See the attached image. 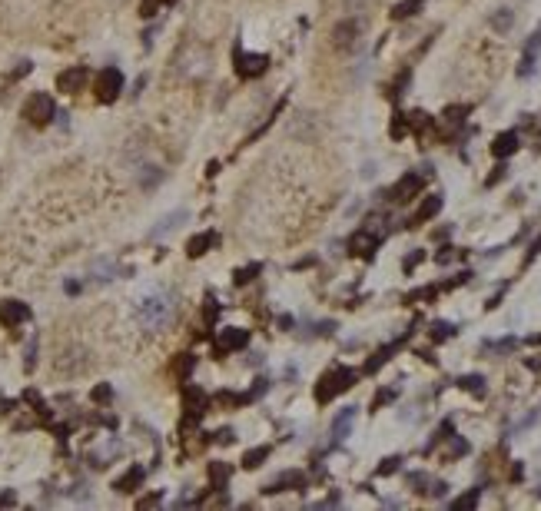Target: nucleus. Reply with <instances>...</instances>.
Wrapping results in <instances>:
<instances>
[{
  "label": "nucleus",
  "mask_w": 541,
  "mask_h": 511,
  "mask_svg": "<svg viewBox=\"0 0 541 511\" xmlns=\"http://www.w3.org/2000/svg\"><path fill=\"white\" fill-rule=\"evenodd\" d=\"M352 422H355V409L349 405V409H342L336 419H332V435H336V442H342L345 435L352 432Z\"/></svg>",
  "instance_id": "19"
},
{
  "label": "nucleus",
  "mask_w": 541,
  "mask_h": 511,
  "mask_svg": "<svg viewBox=\"0 0 541 511\" xmlns=\"http://www.w3.org/2000/svg\"><path fill=\"white\" fill-rule=\"evenodd\" d=\"M355 385V372L352 369H329L322 379H319V385H315V402L319 405H326V402H332L336 396H342L345 388H352Z\"/></svg>",
  "instance_id": "2"
},
{
  "label": "nucleus",
  "mask_w": 541,
  "mask_h": 511,
  "mask_svg": "<svg viewBox=\"0 0 541 511\" xmlns=\"http://www.w3.org/2000/svg\"><path fill=\"white\" fill-rule=\"evenodd\" d=\"M179 312V299L173 293H166V289H160V293H150L139 299L137 306V322L143 332H163V329H170L173 326V319H177Z\"/></svg>",
  "instance_id": "1"
},
{
  "label": "nucleus",
  "mask_w": 541,
  "mask_h": 511,
  "mask_svg": "<svg viewBox=\"0 0 541 511\" xmlns=\"http://www.w3.org/2000/svg\"><path fill=\"white\" fill-rule=\"evenodd\" d=\"M206 475H210V488H213V491L229 488V465H226V461H210Z\"/></svg>",
  "instance_id": "18"
},
{
  "label": "nucleus",
  "mask_w": 541,
  "mask_h": 511,
  "mask_svg": "<svg viewBox=\"0 0 541 511\" xmlns=\"http://www.w3.org/2000/svg\"><path fill=\"white\" fill-rule=\"evenodd\" d=\"M259 272H263V266H259V262H252V266H242L240 272H236V286H246V282H252L256 276H259Z\"/></svg>",
  "instance_id": "31"
},
{
  "label": "nucleus",
  "mask_w": 541,
  "mask_h": 511,
  "mask_svg": "<svg viewBox=\"0 0 541 511\" xmlns=\"http://www.w3.org/2000/svg\"><path fill=\"white\" fill-rule=\"evenodd\" d=\"M505 173H508V167H495V173H491V176L485 179V186H495V183H502Z\"/></svg>",
  "instance_id": "43"
},
{
  "label": "nucleus",
  "mask_w": 541,
  "mask_h": 511,
  "mask_svg": "<svg viewBox=\"0 0 541 511\" xmlns=\"http://www.w3.org/2000/svg\"><path fill=\"white\" fill-rule=\"evenodd\" d=\"M269 458V448L266 445H259V448H249V451H246V455H242V468H259V465H263V461Z\"/></svg>",
  "instance_id": "25"
},
{
  "label": "nucleus",
  "mask_w": 541,
  "mask_h": 511,
  "mask_svg": "<svg viewBox=\"0 0 541 511\" xmlns=\"http://www.w3.org/2000/svg\"><path fill=\"white\" fill-rule=\"evenodd\" d=\"M183 219H189V209H177V213H170V216H163L160 223H156V226H153L150 236H153V239H160V236H166V232L173 230V226H179Z\"/></svg>",
  "instance_id": "20"
},
{
  "label": "nucleus",
  "mask_w": 541,
  "mask_h": 511,
  "mask_svg": "<svg viewBox=\"0 0 541 511\" xmlns=\"http://www.w3.org/2000/svg\"><path fill=\"white\" fill-rule=\"evenodd\" d=\"M422 7H425V0H399V4L389 10V17L392 20H409V17H416Z\"/></svg>",
  "instance_id": "21"
},
{
  "label": "nucleus",
  "mask_w": 541,
  "mask_h": 511,
  "mask_svg": "<svg viewBox=\"0 0 541 511\" xmlns=\"http://www.w3.org/2000/svg\"><path fill=\"white\" fill-rule=\"evenodd\" d=\"M402 342H405V335L399 339V342H392V345H385V349H378L376 356L369 358V362H365V372H369V375H372V372H378L382 365H385V362H389V358H392V352H395V349H399Z\"/></svg>",
  "instance_id": "22"
},
{
  "label": "nucleus",
  "mask_w": 541,
  "mask_h": 511,
  "mask_svg": "<svg viewBox=\"0 0 541 511\" xmlns=\"http://www.w3.org/2000/svg\"><path fill=\"white\" fill-rule=\"evenodd\" d=\"M422 259H425V253H412V255H409V259H405V269L418 266V262H422Z\"/></svg>",
  "instance_id": "47"
},
{
  "label": "nucleus",
  "mask_w": 541,
  "mask_h": 511,
  "mask_svg": "<svg viewBox=\"0 0 541 511\" xmlns=\"http://www.w3.org/2000/svg\"><path fill=\"white\" fill-rule=\"evenodd\" d=\"M143 478H146V472H143L139 465H133V468H130L126 475H120V478H116L114 488L120 491V495H130V491H137V488L143 485Z\"/></svg>",
  "instance_id": "15"
},
{
  "label": "nucleus",
  "mask_w": 541,
  "mask_h": 511,
  "mask_svg": "<svg viewBox=\"0 0 541 511\" xmlns=\"http://www.w3.org/2000/svg\"><path fill=\"white\" fill-rule=\"evenodd\" d=\"M395 402V388H378L376 398H372V409H382V405H389Z\"/></svg>",
  "instance_id": "38"
},
{
  "label": "nucleus",
  "mask_w": 541,
  "mask_h": 511,
  "mask_svg": "<svg viewBox=\"0 0 541 511\" xmlns=\"http://www.w3.org/2000/svg\"><path fill=\"white\" fill-rule=\"evenodd\" d=\"M53 116H57V103H53V97H47V93H34V97H27V103H24V120L27 123H34V127H47Z\"/></svg>",
  "instance_id": "3"
},
{
  "label": "nucleus",
  "mask_w": 541,
  "mask_h": 511,
  "mask_svg": "<svg viewBox=\"0 0 541 511\" xmlns=\"http://www.w3.org/2000/svg\"><path fill=\"white\" fill-rule=\"evenodd\" d=\"M538 253H541V236L535 239V243H531V249H528V255H538Z\"/></svg>",
  "instance_id": "51"
},
{
  "label": "nucleus",
  "mask_w": 541,
  "mask_h": 511,
  "mask_svg": "<svg viewBox=\"0 0 541 511\" xmlns=\"http://www.w3.org/2000/svg\"><path fill=\"white\" fill-rule=\"evenodd\" d=\"M93 402H100V405H107V402H110V398H114V388H110V385H97V388H93Z\"/></svg>",
  "instance_id": "40"
},
{
  "label": "nucleus",
  "mask_w": 541,
  "mask_h": 511,
  "mask_svg": "<svg viewBox=\"0 0 541 511\" xmlns=\"http://www.w3.org/2000/svg\"><path fill=\"white\" fill-rule=\"evenodd\" d=\"M455 332H458V329H455L452 322H435V326H432V339H435V342H445V339H452Z\"/></svg>",
  "instance_id": "29"
},
{
  "label": "nucleus",
  "mask_w": 541,
  "mask_h": 511,
  "mask_svg": "<svg viewBox=\"0 0 541 511\" xmlns=\"http://www.w3.org/2000/svg\"><path fill=\"white\" fill-rule=\"evenodd\" d=\"M34 362H37V339L27 345V369H34Z\"/></svg>",
  "instance_id": "45"
},
{
  "label": "nucleus",
  "mask_w": 541,
  "mask_h": 511,
  "mask_svg": "<svg viewBox=\"0 0 541 511\" xmlns=\"http://www.w3.org/2000/svg\"><path fill=\"white\" fill-rule=\"evenodd\" d=\"M93 93H97L100 103H114L123 93V74L116 66H103L97 74V80H93Z\"/></svg>",
  "instance_id": "4"
},
{
  "label": "nucleus",
  "mask_w": 541,
  "mask_h": 511,
  "mask_svg": "<svg viewBox=\"0 0 541 511\" xmlns=\"http://www.w3.org/2000/svg\"><path fill=\"white\" fill-rule=\"evenodd\" d=\"M120 276V266H116L114 259H97L93 266H90V279L93 282H110Z\"/></svg>",
  "instance_id": "16"
},
{
  "label": "nucleus",
  "mask_w": 541,
  "mask_h": 511,
  "mask_svg": "<svg viewBox=\"0 0 541 511\" xmlns=\"http://www.w3.org/2000/svg\"><path fill=\"white\" fill-rule=\"evenodd\" d=\"M479 498H481V488H472L468 495H462V498L452 501V508H475V505H479Z\"/></svg>",
  "instance_id": "32"
},
{
  "label": "nucleus",
  "mask_w": 541,
  "mask_h": 511,
  "mask_svg": "<svg viewBox=\"0 0 541 511\" xmlns=\"http://www.w3.org/2000/svg\"><path fill=\"white\" fill-rule=\"evenodd\" d=\"M11 505H17V495L13 491H0V508H11Z\"/></svg>",
  "instance_id": "46"
},
{
  "label": "nucleus",
  "mask_w": 541,
  "mask_h": 511,
  "mask_svg": "<svg viewBox=\"0 0 541 511\" xmlns=\"http://www.w3.org/2000/svg\"><path fill=\"white\" fill-rule=\"evenodd\" d=\"M382 243V232H372V230H362L352 236V243H349V253L352 255H362V259H372Z\"/></svg>",
  "instance_id": "10"
},
{
  "label": "nucleus",
  "mask_w": 541,
  "mask_h": 511,
  "mask_svg": "<svg viewBox=\"0 0 541 511\" xmlns=\"http://www.w3.org/2000/svg\"><path fill=\"white\" fill-rule=\"evenodd\" d=\"M249 342V332L246 329H223L216 335V356H226V352H240Z\"/></svg>",
  "instance_id": "9"
},
{
  "label": "nucleus",
  "mask_w": 541,
  "mask_h": 511,
  "mask_svg": "<svg viewBox=\"0 0 541 511\" xmlns=\"http://www.w3.org/2000/svg\"><path fill=\"white\" fill-rule=\"evenodd\" d=\"M359 4H362V7H365L369 0H345V7H349V10H359Z\"/></svg>",
  "instance_id": "50"
},
{
  "label": "nucleus",
  "mask_w": 541,
  "mask_h": 511,
  "mask_svg": "<svg viewBox=\"0 0 541 511\" xmlns=\"http://www.w3.org/2000/svg\"><path fill=\"white\" fill-rule=\"evenodd\" d=\"M409 485H412V488H416V491H418V495H425V491H428V475L425 472H412V475H409Z\"/></svg>",
  "instance_id": "39"
},
{
  "label": "nucleus",
  "mask_w": 541,
  "mask_h": 511,
  "mask_svg": "<svg viewBox=\"0 0 541 511\" xmlns=\"http://www.w3.org/2000/svg\"><path fill=\"white\" fill-rule=\"evenodd\" d=\"M87 80H90L87 66H70V70H63L60 77H57V90H63V93H80V90L87 87Z\"/></svg>",
  "instance_id": "11"
},
{
  "label": "nucleus",
  "mask_w": 541,
  "mask_h": 511,
  "mask_svg": "<svg viewBox=\"0 0 541 511\" xmlns=\"http://www.w3.org/2000/svg\"><path fill=\"white\" fill-rule=\"evenodd\" d=\"M156 505H160V498H156V495H153V498H143V501H139V508H156Z\"/></svg>",
  "instance_id": "49"
},
{
  "label": "nucleus",
  "mask_w": 541,
  "mask_h": 511,
  "mask_svg": "<svg viewBox=\"0 0 541 511\" xmlns=\"http://www.w3.org/2000/svg\"><path fill=\"white\" fill-rule=\"evenodd\" d=\"M302 488H306V475L302 472H282L276 482H269L263 491L266 495H279V491H302Z\"/></svg>",
  "instance_id": "13"
},
{
  "label": "nucleus",
  "mask_w": 541,
  "mask_h": 511,
  "mask_svg": "<svg viewBox=\"0 0 541 511\" xmlns=\"http://www.w3.org/2000/svg\"><path fill=\"white\" fill-rule=\"evenodd\" d=\"M409 80H412V70H402L399 77H395V83H392V90H389V97L392 100H399L405 93V87H409Z\"/></svg>",
  "instance_id": "30"
},
{
  "label": "nucleus",
  "mask_w": 541,
  "mask_h": 511,
  "mask_svg": "<svg viewBox=\"0 0 541 511\" xmlns=\"http://www.w3.org/2000/svg\"><path fill=\"white\" fill-rule=\"evenodd\" d=\"M491 27H495V34H508V30L515 27V10H508V7H498V10L491 13Z\"/></svg>",
  "instance_id": "23"
},
{
  "label": "nucleus",
  "mask_w": 541,
  "mask_h": 511,
  "mask_svg": "<svg viewBox=\"0 0 541 511\" xmlns=\"http://www.w3.org/2000/svg\"><path fill=\"white\" fill-rule=\"evenodd\" d=\"M518 133L515 130H505V133H498L495 136V143H491V156H498V160H508L512 153H518Z\"/></svg>",
  "instance_id": "14"
},
{
  "label": "nucleus",
  "mask_w": 541,
  "mask_h": 511,
  "mask_svg": "<svg viewBox=\"0 0 541 511\" xmlns=\"http://www.w3.org/2000/svg\"><path fill=\"white\" fill-rule=\"evenodd\" d=\"M525 53H531V57H538V53H541V27L528 37V43H525Z\"/></svg>",
  "instance_id": "41"
},
{
  "label": "nucleus",
  "mask_w": 541,
  "mask_h": 511,
  "mask_svg": "<svg viewBox=\"0 0 541 511\" xmlns=\"http://www.w3.org/2000/svg\"><path fill=\"white\" fill-rule=\"evenodd\" d=\"M405 130H409V116H405V113H395V120H392V136H395V140H402Z\"/></svg>",
  "instance_id": "37"
},
{
  "label": "nucleus",
  "mask_w": 541,
  "mask_h": 511,
  "mask_svg": "<svg viewBox=\"0 0 541 511\" xmlns=\"http://www.w3.org/2000/svg\"><path fill=\"white\" fill-rule=\"evenodd\" d=\"M422 186H425L422 173H405V176L389 190V200L392 203H409V200H416L418 192H422Z\"/></svg>",
  "instance_id": "7"
},
{
  "label": "nucleus",
  "mask_w": 541,
  "mask_h": 511,
  "mask_svg": "<svg viewBox=\"0 0 541 511\" xmlns=\"http://www.w3.org/2000/svg\"><path fill=\"white\" fill-rule=\"evenodd\" d=\"M24 322H30V309H27V302H17V299L0 302V326L17 329V326H24Z\"/></svg>",
  "instance_id": "8"
},
{
  "label": "nucleus",
  "mask_w": 541,
  "mask_h": 511,
  "mask_svg": "<svg viewBox=\"0 0 541 511\" xmlns=\"http://www.w3.org/2000/svg\"><path fill=\"white\" fill-rule=\"evenodd\" d=\"M439 213H441V196H428L425 203L418 206V213L412 223H428V219H435Z\"/></svg>",
  "instance_id": "24"
},
{
  "label": "nucleus",
  "mask_w": 541,
  "mask_h": 511,
  "mask_svg": "<svg viewBox=\"0 0 541 511\" xmlns=\"http://www.w3.org/2000/svg\"><path fill=\"white\" fill-rule=\"evenodd\" d=\"M445 491H448V485H445V482H435V485H432V495H435V498H441Z\"/></svg>",
  "instance_id": "48"
},
{
  "label": "nucleus",
  "mask_w": 541,
  "mask_h": 511,
  "mask_svg": "<svg viewBox=\"0 0 541 511\" xmlns=\"http://www.w3.org/2000/svg\"><path fill=\"white\" fill-rule=\"evenodd\" d=\"M485 349H488V352H515L518 339H498V342H488Z\"/></svg>",
  "instance_id": "35"
},
{
  "label": "nucleus",
  "mask_w": 541,
  "mask_h": 511,
  "mask_svg": "<svg viewBox=\"0 0 541 511\" xmlns=\"http://www.w3.org/2000/svg\"><path fill=\"white\" fill-rule=\"evenodd\" d=\"M409 127L416 130V133H425V130H432V116L416 110V113H409Z\"/></svg>",
  "instance_id": "27"
},
{
  "label": "nucleus",
  "mask_w": 541,
  "mask_h": 511,
  "mask_svg": "<svg viewBox=\"0 0 541 511\" xmlns=\"http://www.w3.org/2000/svg\"><path fill=\"white\" fill-rule=\"evenodd\" d=\"M233 70L240 80H256L269 70V57L266 53H246L236 47V57H233Z\"/></svg>",
  "instance_id": "5"
},
{
  "label": "nucleus",
  "mask_w": 541,
  "mask_h": 511,
  "mask_svg": "<svg viewBox=\"0 0 541 511\" xmlns=\"http://www.w3.org/2000/svg\"><path fill=\"white\" fill-rule=\"evenodd\" d=\"M193 365H196V358L189 356H179V362H177V372H179V379H189V375H193Z\"/></svg>",
  "instance_id": "36"
},
{
  "label": "nucleus",
  "mask_w": 541,
  "mask_h": 511,
  "mask_svg": "<svg viewBox=\"0 0 541 511\" xmlns=\"http://www.w3.org/2000/svg\"><path fill=\"white\" fill-rule=\"evenodd\" d=\"M233 438H236V435H233V428H219V432H216V442H219V445H229Z\"/></svg>",
  "instance_id": "44"
},
{
  "label": "nucleus",
  "mask_w": 541,
  "mask_h": 511,
  "mask_svg": "<svg viewBox=\"0 0 541 511\" xmlns=\"http://www.w3.org/2000/svg\"><path fill=\"white\" fill-rule=\"evenodd\" d=\"M359 37H362V20H355V17L336 24V30H332V43H336V50H352L355 43H359Z\"/></svg>",
  "instance_id": "6"
},
{
  "label": "nucleus",
  "mask_w": 541,
  "mask_h": 511,
  "mask_svg": "<svg viewBox=\"0 0 541 511\" xmlns=\"http://www.w3.org/2000/svg\"><path fill=\"white\" fill-rule=\"evenodd\" d=\"M528 74H535V57L525 53V57H521V66H518V77H528Z\"/></svg>",
  "instance_id": "42"
},
{
  "label": "nucleus",
  "mask_w": 541,
  "mask_h": 511,
  "mask_svg": "<svg viewBox=\"0 0 541 511\" xmlns=\"http://www.w3.org/2000/svg\"><path fill=\"white\" fill-rule=\"evenodd\" d=\"M452 438V448H448V458H462V455H468V442L465 438H458V435H448Z\"/></svg>",
  "instance_id": "34"
},
{
  "label": "nucleus",
  "mask_w": 541,
  "mask_h": 511,
  "mask_svg": "<svg viewBox=\"0 0 541 511\" xmlns=\"http://www.w3.org/2000/svg\"><path fill=\"white\" fill-rule=\"evenodd\" d=\"M399 468H402V455H389V458L376 468V475H378V478H385V475H395Z\"/></svg>",
  "instance_id": "28"
},
{
  "label": "nucleus",
  "mask_w": 541,
  "mask_h": 511,
  "mask_svg": "<svg viewBox=\"0 0 541 511\" xmlns=\"http://www.w3.org/2000/svg\"><path fill=\"white\" fill-rule=\"evenodd\" d=\"M458 385H462L465 392H472V396H479V398L485 396V379H481V375H462Z\"/></svg>",
  "instance_id": "26"
},
{
  "label": "nucleus",
  "mask_w": 541,
  "mask_h": 511,
  "mask_svg": "<svg viewBox=\"0 0 541 511\" xmlns=\"http://www.w3.org/2000/svg\"><path fill=\"white\" fill-rule=\"evenodd\" d=\"M216 246V232H203V236H193L186 243V255L189 259H200V255H206L210 249Z\"/></svg>",
  "instance_id": "17"
},
{
  "label": "nucleus",
  "mask_w": 541,
  "mask_h": 511,
  "mask_svg": "<svg viewBox=\"0 0 541 511\" xmlns=\"http://www.w3.org/2000/svg\"><path fill=\"white\" fill-rule=\"evenodd\" d=\"M445 123H452V127H458V123H462V120H465L468 116V106H448V110H445Z\"/></svg>",
  "instance_id": "33"
},
{
  "label": "nucleus",
  "mask_w": 541,
  "mask_h": 511,
  "mask_svg": "<svg viewBox=\"0 0 541 511\" xmlns=\"http://www.w3.org/2000/svg\"><path fill=\"white\" fill-rule=\"evenodd\" d=\"M183 409H186L189 419H200L203 412L210 409V396L203 388H196V385H186L183 388Z\"/></svg>",
  "instance_id": "12"
}]
</instances>
